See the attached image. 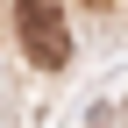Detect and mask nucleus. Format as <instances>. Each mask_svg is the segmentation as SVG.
<instances>
[{
	"label": "nucleus",
	"mask_w": 128,
	"mask_h": 128,
	"mask_svg": "<svg viewBox=\"0 0 128 128\" xmlns=\"http://www.w3.org/2000/svg\"><path fill=\"white\" fill-rule=\"evenodd\" d=\"M14 28H22V50H28V64H43V71H57V64L71 57V36H64L57 0H14Z\"/></svg>",
	"instance_id": "obj_1"
}]
</instances>
